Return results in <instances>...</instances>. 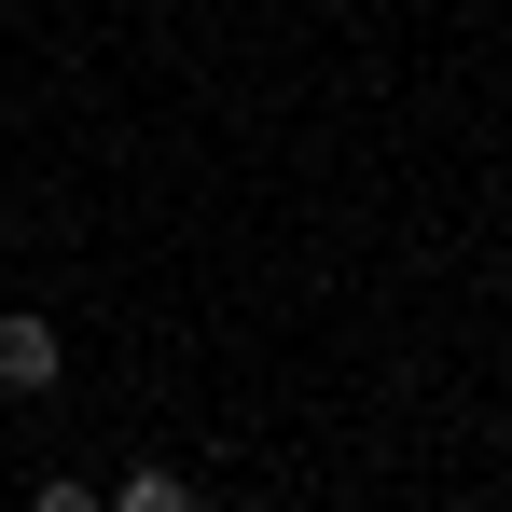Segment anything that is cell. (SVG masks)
<instances>
[{"instance_id":"6da1fadb","label":"cell","mask_w":512,"mask_h":512,"mask_svg":"<svg viewBox=\"0 0 512 512\" xmlns=\"http://www.w3.org/2000/svg\"><path fill=\"white\" fill-rule=\"evenodd\" d=\"M56 360H70V346H56L42 305H0V388H56Z\"/></svg>"}]
</instances>
